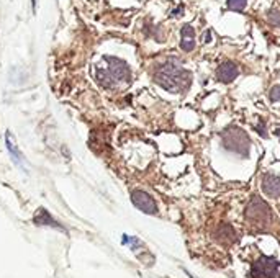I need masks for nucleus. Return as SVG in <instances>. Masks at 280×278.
<instances>
[{
	"mask_svg": "<svg viewBox=\"0 0 280 278\" xmlns=\"http://www.w3.org/2000/svg\"><path fill=\"white\" fill-rule=\"evenodd\" d=\"M154 80L158 82L162 89L172 92V94H179V92H184L188 89L192 75L177 61L169 59V61L161 64L158 69H156Z\"/></svg>",
	"mask_w": 280,
	"mask_h": 278,
	"instance_id": "obj_1",
	"label": "nucleus"
},
{
	"mask_svg": "<svg viewBox=\"0 0 280 278\" xmlns=\"http://www.w3.org/2000/svg\"><path fill=\"white\" fill-rule=\"evenodd\" d=\"M130 77V67L117 57H103L102 62L95 66V79L106 89H113L123 82H128Z\"/></svg>",
	"mask_w": 280,
	"mask_h": 278,
	"instance_id": "obj_2",
	"label": "nucleus"
},
{
	"mask_svg": "<svg viewBox=\"0 0 280 278\" xmlns=\"http://www.w3.org/2000/svg\"><path fill=\"white\" fill-rule=\"evenodd\" d=\"M223 142H225V147L229 151H234V153H240V154H248L249 151V139L248 136L244 134V131L241 130H229L223 134Z\"/></svg>",
	"mask_w": 280,
	"mask_h": 278,
	"instance_id": "obj_3",
	"label": "nucleus"
},
{
	"mask_svg": "<svg viewBox=\"0 0 280 278\" xmlns=\"http://www.w3.org/2000/svg\"><path fill=\"white\" fill-rule=\"evenodd\" d=\"M278 275V260L274 257H261L252 264V278H277Z\"/></svg>",
	"mask_w": 280,
	"mask_h": 278,
	"instance_id": "obj_4",
	"label": "nucleus"
},
{
	"mask_svg": "<svg viewBox=\"0 0 280 278\" xmlns=\"http://www.w3.org/2000/svg\"><path fill=\"white\" fill-rule=\"evenodd\" d=\"M269 211L270 209L264 201H262L259 197H254L251 200L249 206H248V211H246V215H248V218L252 223H266L269 220V216H270Z\"/></svg>",
	"mask_w": 280,
	"mask_h": 278,
	"instance_id": "obj_5",
	"label": "nucleus"
},
{
	"mask_svg": "<svg viewBox=\"0 0 280 278\" xmlns=\"http://www.w3.org/2000/svg\"><path fill=\"white\" fill-rule=\"evenodd\" d=\"M131 201H133V205L141 209L143 213H147V215H156L158 213V206H156L154 200L147 195L146 191H141V190H135L131 193Z\"/></svg>",
	"mask_w": 280,
	"mask_h": 278,
	"instance_id": "obj_6",
	"label": "nucleus"
},
{
	"mask_svg": "<svg viewBox=\"0 0 280 278\" xmlns=\"http://www.w3.org/2000/svg\"><path fill=\"white\" fill-rule=\"evenodd\" d=\"M238 75H240V69H238L234 62H223L218 67V71H217L218 80L225 82V83L233 82L238 77Z\"/></svg>",
	"mask_w": 280,
	"mask_h": 278,
	"instance_id": "obj_7",
	"label": "nucleus"
},
{
	"mask_svg": "<svg viewBox=\"0 0 280 278\" xmlns=\"http://www.w3.org/2000/svg\"><path fill=\"white\" fill-rule=\"evenodd\" d=\"M262 190L267 197H280V177L266 175L264 180H262Z\"/></svg>",
	"mask_w": 280,
	"mask_h": 278,
	"instance_id": "obj_8",
	"label": "nucleus"
},
{
	"mask_svg": "<svg viewBox=\"0 0 280 278\" xmlns=\"http://www.w3.org/2000/svg\"><path fill=\"white\" fill-rule=\"evenodd\" d=\"M35 223L38 226H51V227H54V229H57V231H64V227L59 226V223H57V221H54L53 218H51V215H49L45 208L36 209V213H35Z\"/></svg>",
	"mask_w": 280,
	"mask_h": 278,
	"instance_id": "obj_9",
	"label": "nucleus"
},
{
	"mask_svg": "<svg viewBox=\"0 0 280 278\" xmlns=\"http://www.w3.org/2000/svg\"><path fill=\"white\" fill-rule=\"evenodd\" d=\"M180 48L184 51H193L195 48V31L190 25H184L182 27V41H180Z\"/></svg>",
	"mask_w": 280,
	"mask_h": 278,
	"instance_id": "obj_10",
	"label": "nucleus"
},
{
	"mask_svg": "<svg viewBox=\"0 0 280 278\" xmlns=\"http://www.w3.org/2000/svg\"><path fill=\"white\" fill-rule=\"evenodd\" d=\"M5 144H7V149H8V154L12 156L13 164L18 165V167H25L23 165V156L18 151V147H16V144L13 142V138L10 136V131H7V134H5Z\"/></svg>",
	"mask_w": 280,
	"mask_h": 278,
	"instance_id": "obj_11",
	"label": "nucleus"
},
{
	"mask_svg": "<svg viewBox=\"0 0 280 278\" xmlns=\"http://www.w3.org/2000/svg\"><path fill=\"white\" fill-rule=\"evenodd\" d=\"M246 5H248V0H228L226 7L233 12H243Z\"/></svg>",
	"mask_w": 280,
	"mask_h": 278,
	"instance_id": "obj_12",
	"label": "nucleus"
},
{
	"mask_svg": "<svg viewBox=\"0 0 280 278\" xmlns=\"http://www.w3.org/2000/svg\"><path fill=\"white\" fill-rule=\"evenodd\" d=\"M267 22L272 25V27H280V12L278 10H270L267 13Z\"/></svg>",
	"mask_w": 280,
	"mask_h": 278,
	"instance_id": "obj_13",
	"label": "nucleus"
},
{
	"mask_svg": "<svg viewBox=\"0 0 280 278\" xmlns=\"http://www.w3.org/2000/svg\"><path fill=\"white\" fill-rule=\"evenodd\" d=\"M270 100H272V102H278L280 100V85H275L272 90H270Z\"/></svg>",
	"mask_w": 280,
	"mask_h": 278,
	"instance_id": "obj_14",
	"label": "nucleus"
}]
</instances>
